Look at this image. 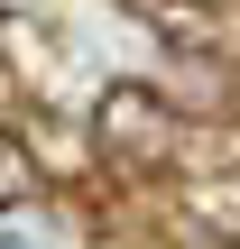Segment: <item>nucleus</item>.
Returning <instances> with one entry per match:
<instances>
[{
	"mask_svg": "<svg viewBox=\"0 0 240 249\" xmlns=\"http://www.w3.org/2000/svg\"><path fill=\"white\" fill-rule=\"evenodd\" d=\"M92 139H102L111 176H157V166L176 157V111H166V92H148V83H111L102 111H92Z\"/></svg>",
	"mask_w": 240,
	"mask_h": 249,
	"instance_id": "nucleus-1",
	"label": "nucleus"
},
{
	"mask_svg": "<svg viewBox=\"0 0 240 249\" xmlns=\"http://www.w3.org/2000/svg\"><path fill=\"white\" fill-rule=\"evenodd\" d=\"M28 194H37V157H28L18 139H0V213H9V203H28Z\"/></svg>",
	"mask_w": 240,
	"mask_h": 249,
	"instance_id": "nucleus-2",
	"label": "nucleus"
}]
</instances>
